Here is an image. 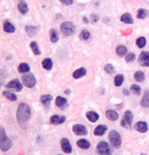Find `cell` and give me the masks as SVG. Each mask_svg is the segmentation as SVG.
<instances>
[{"label":"cell","instance_id":"cell-1","mask_svg":"<svg viewBox=\"0 0 149 155\" xmlns=\"http://www.w3.org/2000/svg\"><path fill=\"white\" fill-rule=\"evenodd\" d=\"M31 116V112L29 106L25 103H20L16 112V118L18 122L21 124H23L28 121Z\"/></svg>","mask_w":149,"mask_h":155},{"label":"cell","instance_id":"cell-2","mask_svg":"<svg viewBox=\"0 0 149 155\" xmlns=\"http://www.w3.org/2000/svg\"><path fill=\"white\" fill-rule=\"evenodd\" d=\"M12 142L8 138L4 128L0 126V149L3 152H7L12 147Z\"/></svg>","mask_w":149,"mask_h":155},{"label":"cell","instance_id":"cell-3","mask_svg":"<svg viewBox=\"0 0 149 155\" xmlns=\"http://www.w3.org/2000/svg\"><path fill=\"white\" fill-rule=\"evenodd\" d=\"M60 30L64 36L68 37L75 34L76 31V27L72 22L66 21L61 25Z\"/></svg>","mask_w":149,"mask_h":155},{"label":"cell","instance_id":"cell-4","mask_svg":"<svg viewBox=\"0 0 149 155\" xmlns=\"http://www.w3.org/2000/svg\"><path fill=\"white\" fill-rule=\"evenodd\" d=\"M109 138L111 145L115 148H119L121 145L122 141L120 134L115 130H111L109 135Z\"/></svg>","mask_w":149,"mask_h":155},{"label":"cell","instance_id":"cell-5","mask_svg":"<svg viewBox=\"0 0 149 155\" xmlns=\"http://www.w3.org/2000/svg\"><path fill=\"white\" fill-rule=\"evenodd\" d=\"M22 81L28 88H33L36 83V78L32 73H25L22 76Z\"/></svg>","mask_w":149,"mask_h":155},{"label":"cell","instance_id":"cell-6","mask_svg":"<svg viewBox=\"0 0 149 155\" xmlns=\"http://www.w3.org/2000/svg\"><path fill=\"white\" fill-rule=\"evenodd\" d=\"M133 120V114L131 111L127 110L124 113L121 122V125L125 128H129L131 127Z\"/></svg>","mask_w":149,"mask_h":155},{"label":"cell","instance_id":"cell-7","mask_svg":"<svg viewBox=\"0 0 149 155\" xmlns=\"http://www.w3.org/2000/svg\"><path fill=\"white\" fill-rule=\"evenodd\" d=\"M96 152L99 155H110L111 149L110 146L107 142L101 141L97 145Z\"/></svg>","mask_w":149,"mask_h":155},{"label":"cell","instance_id":"cell-8","mask_svg":"<svg viewBox=\"0 0 149 155\" xmlns=\"http://www.w3.org/2000/svg\"><path fill=\"white\" fill-rule=\"evenodd\" d=\"M5 88L15 92H19L22 91L23 85L18 79H14L10 81L7 84L5 85Z\"/></svg>","mask_w":149,"mask_h":155},{"label":"cell","instance_id":"cell-9","mask_svg":"<svg viewBox=\"0 0 149 155\" xmlns=\"http://www.w3.org/2000/svg\"><path fill=\"white\" fill-rule=\"evenodd\" d=\"M73 132L76 135H85L88 133L86 127L82 124H75L72 127Z\"/></svg>","mask_w":149,"mask_h":155},{"label":"cell","instance_id":"cell-10","mask_svg":"<svg viewBox=\"0 0 149 155\" xmlns=\"http://www.w3.org/2000/svg\"><path fill=\"white\" fill-rule=\"evenodd\" d=\"M138 62L142 66H149V52L147 51L141 52L138 58Z\"/></svg>","mask_w":149,"mask_h":155},{"label":"cell","instance_id":"cell-11","mask_svg":"<svg viewBox=\"0 0 149 155\" xmlns=\"http://www.w3.org/2000/svg\"><path fill=\"white\" fill-rule=\"evenodd\" d=\"M60 143L63 152L65 153H71L72 151V147L70 141L66 138H63L61 140Z\"/></svg>","mask_w":149,"mask_h":155},{"label":"cell","instance_id":"cell-12","mask_svg":"<svg viewBox=\"0 0 149 155\" xmlns=\"http://www.w3.org/2000/svg\"><path fill=\"white\" fill-rule=\"evenodd\" d=\"M25 31L30 37H33L35 36L39 30L38 26H26L25 27Z\"/></svg>","mask_w":149,"mask_h":155},{"label":"cell","instance_id":"cell-13","mask_svg":"<svg viewBox=\"0 0 149 155\" xmlns=\"http://www.w3.org/2000/svg\"><path fill=\"white\" fill-rule=\"evenodd\" d=\"M134 128L136 131L141 133H144L148 130L147 124L144 122H138L134 125Z\"/></svg>","mask_w":149,"mask_h":155},{"label":"cell","instance_id":"cell-14","mask_svg":"<svg viewBox=\"0 0 149 155\" xmlns=\"http://www.w3.org/2000/svg\"><path fill=\"white\" fill-rule=\"evenodd\" d=\"M50 123L54 125L63 124L66 120V118L64 116H60L58 115H54L50 118Z\"/></svg>","mask_w":149,"mask_h":155},{"label":"cell","instance_id":"cell-15","mask_svg":"<svg viewBox=\"0 0 149 155\" xmlns=\"http://www.w3.org/2000/svg\"><path fill=\"white\" fill-rule=\"evenodd\" d=\"M108 128L105 125H98L94 130V134L96 136H102L106 131L107 130Z\"/></svg>","mask_w":149,"mask_h":155},{"label":"cell","instance_id":"cell-16","mask_svg":"<svg viewBox=\"0 0 149 155\" xmlns=\"http://www.w3.org/2000/svg\"><path fill=\"white\" fill-rule=\"evenodd\" d=\"M86 70L83 68H81L75 70L73 73V78L75 79H79L80 78H83L86 74Z\"/></svg>","mask_w":149,"mask_h":155},{"label":"cell","instance_id":"cell-17","mask_svg":"<svg viewBox=\"0 0 149 155\" xmlns=\"http://www.w3.org/2000/svg\"><path fill=\"white\" fill-rule=\"evenodd\" d=\"M52 100H53V96L49 94L42 95L40 98V101L41 102V103L46 107H48L50 106V103Z\"/></svg>","mask_w":149,"mask_h":155},{"label":"cell","instance_id":"cell-18","mask_svg":"<svg viewBox=\"0 0 149 155\" xmlns=\"http://www.w3.org/2000/svg\"><path fill=\"white\" fill-rule=\"evenodd\" d=\"M106 117L111 121H115L118 119V114L113 110H108L105 113Z\"/></svg>","mask_w":149,"mask_h":155},{"label":"cell","instance_id":"cell-19","mask_svg":"<svg viewBox=\"0 0 149 155\" xmlns=\"http://www.w3.org/2000/svg\"><path fill=\"white\" fill-rule=\"evenodd\" d=\"M86 117L88 119V120L91 122H93V123H95L99 119V115L94 112L93 111H90V112H88L86 115Z\"/></svg>","mask_w":149,"mask_h":155},{"label":"cell","instance_id":"cell-20","mask_svg":"<svg viewBox=\"0 0 149 155\" xmlns=\"http://www.w3.org/2000/svg\"><path fill=\"white\" fill-rule=\"evenodd\" d=\"M121 21L126 24H132L134 23V19L132 16L128 13L124 14L121 17Z\"/></svg>","mask_w":149,"mask_h":155},{"label":"cell","instance_id":"cell-21","mask_svg":"<svg viewBox=\"0 0 149 155\" xmlns=\"http://www.w3.org/2000/svg\"><path fill=\"white\" fill-rule=\"evenodd\" d=\"M141 105L144 108H149V90H147L143 95L141 101Z\"/></svg>","mask_w":149,"mask_h":155},{"label":"cell","instance_id":"cell-22","mask_svg":"<svg viewBox=\"0 0 149 155\" xmlns=\"http://www.w3.org/2000/svg\"><path fill=\"white\" fill-rule=\"evenodd\" d=\"M3 27L4 30L8 33H12L15 31V28L14 26V25L8 21L4 22L3 24Z\"/></svg>","mask_w":149,"mask_h":155},{"label":"cell","instance_id":"cell-23","mask_svg":"<svg viewBox=\"0 0 149 155\" xmlns=\"http://www.w3.org/2000/svg\"><path fill=\"white\" fill-rule=\"evenodd\" d=\"M49 34H50V40L52 43H55L57 42V41L59 39V36L57 30L55 29H52L49 31Z\"/></svg>","mask_w":149,"mask_h":155},{"label":"cell","instance_id":"cell-24","mask_svg":"<svg viewBox=\"0 0 149 155\" xmlns=\"http://www.w3.org/2000/svg\"><path fill=\"white\" fill-rule=\"evenodd\" d=\"M76 145L78 147H80L83 149H87L90 147V143L85 139H81L79 140L76 142Z\"/></svg>","mask_w":149,"mask_h":155},{"label":"cell","instance_id":"cell-25","mask_svg":"<svg viewBox=\"0 0 149 155\" xmlns=\"http://www.w3.org/2000/svg\"><path fill=\"white\" fill-rule=\"evenodd\" d=\"M67 103V100L66 98H63L61 96H58L56 98L55 104L59 108H63Z\"/></svg>","mask_w":149,"mask_h":155},{"label":"cell","instance_id":"cell-26","mask_svg":"<svg viewBox=\"0 0 149 155\" xmlns=\"http://www.w3.org/2000/svg\"><path fill=\"white\" fill-rule=\"evenodd\" d=\"M18 9L19 11V12L24 15L28 12V5L24 1H22L19 4V5L18 6Z\"/></svg>","mask_w":149,"mask_h":155},{"label":"cell","instance_id":"cell-27","mask_svg":"<svg viewBox=\"0 0 149 155\" xmlns=\"http://www.w3.org/2000/svg\"><path fill=\"white\" fill-rule=\"evenodd\" d=\"M149 15V12L147 9L140 8L138 11L137 17L141 19H144Z\"/></svg>","mask_w":149,"mask_h":155},{"label":"cell","instance_id":"cell-28","mask_svg":"<svg viewBox=\"0 0 149 155\" xmlns=\"http://www.w3.org/2000/svg\"><path fill=\"white\" fill-rule=\"evenodd\" d=\"M30 69H31V67L29 66V65L25 63H21L18 68V70L19 71V72L21 73H28Z\"/></svg>","mask_w":149,"mask_h":155},{"label":"cell","instance_id":"cell-29","mask_svg":"<svg viewBox=\"0 0 149 155\" xmlns=\"http://www.w3.org/2000/svg\"><path fill=\"white\" fill-rule=\"evenodd\" d=\"M43 68L47 70H51L53 68V61L50 58H46L42 62Z\"/></svg>","mask_w":149,"mask_h":155},{"label":"cell","instance_id":"cell-30","mask_svg":"<svg viewBox=\"0 0 149 155\" xmlns=\"http://www.w3.org/2000/svg\"><path fill=\"white\" fill-rule=\"evenodd\" d=\"M116 53L120 57H123L127 53V48L124 46H118L116 48Z\"/></svg>","mask_w":149,"mask_h":155},{"label":"cell","instance_id":"cell-31","mask_svg":"<svg viewBox=\"0 0 149 155\" xmlns=\"http://www.w3.org/2000/svg\"><path fill=\"white\" fill-rule=\"evenodd\" d=\"M134 78L135 80L138 82H142L144 80L145 76L143 71H138L134 74Z\"/></svg>","mask_w":149,"mask_h":155},{"label":"cell","instance_id":"cell-32","mask_svg":"<svg viewBox=\"0 0 149 155\" xmlns=\"http://www.w3.org/2000/svg\"><path fill=\"white\" fill-rule=\"evenodd\" d=\"M30 46L34 54L36 55H40L41 54V52L39 49L38 44L36 41H32L30 44Z\"/></svg>","mask_w":149,"mask_h":155},{"label":"cell","instance_id":"cell-33","mask_svg":"<svg viewBox=\"0 0 149 155\" xmlns=\"http://www.w3.org/2000/svg\"><path fill=\"white\" fill-rule=\"evenodd\" d=\"M124 80V77L122 74H119L117 75L114 79V83L115 85L117 87H119L122 84Z\"/></svg>","mask_w":149,"mask_h":155},{"label":"cell","instance_id":"cell-34","mask_svg":"<svg viewBox=\"0 0 149 155\" xmlns=\"http://www.w3.org/2000/svg\"><path fill=\"white\" fill-rule=\"evenodd\" d=\"M4 96L8 99V100L11 101H15L17 100V97L15 94L8 92V91H4L3 92Z\"/></svg>","mask_w":149,"mask_h":155},{"label":"cell","instance_id":"cell-35","mask_svg":"<svg viewBox=\"0 0 149 155\" xmlns=\"http://www.w3.org/2000/svg\"><path fill=\"white\" fill-rule=\"evenodd\" d=\"M90 36V33L86 29H84L81 31L80 36H79L80 39L83 41L87 40L88 39H89Z\"/></svg>","mask_w":149,"mask_h":155},{"label":"cell","instance_id":"cell-36","mask_svg":"<svg viewBox=\"0 0 149 155\" xmlns=\"http://www.w3.org/2000/svg\"><path fill=\"white\" fill-rule=\"evenodd\" d=\"M141 91V88L139 85L136 84H133L131 85V91L132 92V93H134V95H140Z\"/></svg>","mask_w":149,"mask_h":155},{"label":"cell","instance_id":"cell-37","mask_svg":"<svg viewBox=\"0 0 149 155\" xmlns=\"http://www.w3.org/2000/svg\"><path fill=\"white\" fill-rule=\"evenodd\" d=\"M136 45L140 48H142L146 46V40L144 37H141L136 40Z\"/></svg>","mask_w":149,"mask_h":155},{"label":"cell","instance_id":"cell-38","mask_svg":"<svg viewBox=\"0 0 149 155\" xmlns=\"http://www.w3.org/2000/svg\"><path fill=\"white\" fill-rule=\"evenodd\" d=\"M104 70L107 73H109L110 74H113L114 73V71H115V69H114V66L111 64H110V63L107 64V65H105Z\"/></svg>","mask_w":149,"mask_h":155},{"label":"cell","instance_id":"cell-39","mask_svg":"<svg viewBox=\"0 0 149 155\" xmlns=\"http://www.w3.org/2000/svg\"><path fill=\"white\" fill-rule=\"evenodd\" d=\"M6 76H7V74L5 70H2V69L0 70V88L2 87L3 83H4Z\"/></svg>","mask_w":149,"mask_h":155},{"label":"cell","instance_id":"cell-40","mask_svg":"<svg viewBox=\"0 0 149 155\" xmlns=\"http://www.w3.org/2000/svg\"><path fill=\"white\" fill-rule=\"evenodd\" d=\"M136 58V55L134 53H129V54L126 56L125 60L128 63L129 62H134V61L135 60Z\"/></svg>","mask_w":149,"mask_h":155},{"label":"cell","instance_id":"cell-41","mask_svg":"<svg viewBox=\"0 0 149 155\" xmlns=\"http://www.w3.org/2000/svg\"><path fill=\"white\" fill-rule=\"evenodd\" d=\"M90 18H91V21L92 23H97L98 22V21L99 20V17L96 14H92L90 16Z\"/></svg>","mask_w":149,"mask_h":155},{"label":"cell","instance_id":"cell-42","mask_svg":"<svg viewBox=\"0 0 149 155\" xmlns=\"http://www.w3.org/2000/svg\"><path fill=\"white\" fill-rule=\"evenodd\" d=\"M61 4L63 5H70L73 4V0H60Z\"/></svg>","mask_w":149,"mask_h":155},{"label":"cell","instance_id":"cell-43","mask_svg":"<svg viewBox=\"0 0 149 155\" xmlns=\"http://www.w3.org/2000/svg\"><path fill=\"white\" fill-rule=\"evenodd\" d=\"M123 93H124V95H125V96H128V95H129V92L128 91V90L125 89V90H124V91H123Z\"/></svg>","mask_w":149,"mask_h":155},{"label":"cell","instance_id":"cell-44","mask_svg":"<svg viewBox=\"0 0 149 155\" xmlns=\"http://www.w3.org/2000/svg\"><path fill=\"white\" fill-rule=\"evenodd\" d=\"M83 22H84L85 23H86V24H88V23H89V20L87 19V18L86 17H83Z\"/></svg>","mask_w":149,"mask_h":155},{"label":"cell","instance_id":"cell-45","mask_svg":"<svg viewBox=\"0 0 149 155\" xmlns=\"http://www.w3.org/2000/svg\"><path fill=\"white\" fill-rule=\"evenodd\" d=\"M70 93H71V91H70V90H68V89H67L66 91H65V93L66 95H69Z\"/></svg>","mask_w":149,"mask_h":155}]
</instances>
